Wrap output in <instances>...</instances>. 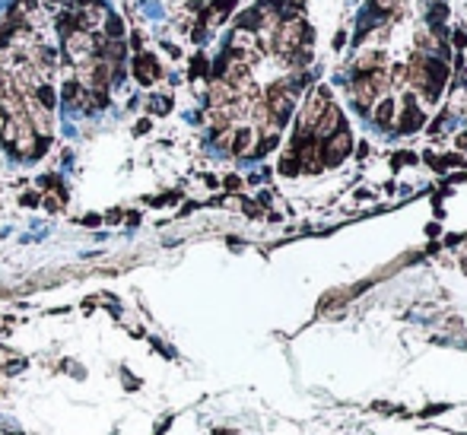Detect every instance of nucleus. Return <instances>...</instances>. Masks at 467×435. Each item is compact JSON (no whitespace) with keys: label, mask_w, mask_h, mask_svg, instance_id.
Here are the masks:
<instances>
[{"label":"nucleus","mask_w":467,"mask_h":435,"mask_svg":"<svg viewBox=\"0 0 467 435\" xmlns=\"http://www.w3.org/2000/svg\"><path fill=\"white\" fill-rule=\"evenodd\" d=\"M77 89H80V83H77V80H70L67 87H64V102H67V105H74V98H77Z\"/></svg>","instance_id":"10"},{"label":"nucleus","mask_w":467,"mask_h":435,"mask_svg":"<svg viewBox=\"0 0 467 435\" xmlns=\"http://www.w3.org/2000/svg\"><path fill=\"white\" fill-rule=\"evenodd\" d=\"M67 51H70V57H74V61L87 64L89 57L99 51V45L87 36V32H74V36H67Z\"/></svg>","instance_id":"1"},{"label":"nucleus","mask_w":467,"mask_h":435,"mask_svg":"<svg viewBox=\"0 0 467 435\" xmlns=\"http://www.w3.org/2000/svg\"><path fill=\"white\" fill-rule=\"evenodd\" d=\"M248 143H252V134H248V130H239V134H235V153H242V150H248Z\"/></svg>","instance_id":"9"},{"label":"nucleus","mask_w":467,"mask_h":435,"mask_svg":"<svg viewBox=\"0 0 467 435\" xmlns=\"http://www.w3.org/2000/svg\"><path fill=\"white\" fill-rule=\"evenodd\" d=\"M337 130H340V111L334 109V105H327L325 118H318V124H315V137H318V140H331Z\"/></svg>","instance_id":"2"},{"label":"nucleus","mask_w":467,"mask_h":435,"mask_svg":"<svg viewBox=\"0 0 467 435\" xmlns=\"http://www.w3.org/2000/svg\"><path fill=\"white\" fill-rule=\"evenodd\" d=\"M38 102H42L45 109H55V89H51V87H42V89H38Z\"/></svg>","instance_id":"8"},{"label":"nucleus","mask_w":467,"mask_h":435,"mask_svg":"<svg viewBox=\"0 0 467 435\" xmlns=\"http://www.w3.org/2000/svg\"><path fill=\"white\" fill-rule=\"evenodd\" d=\"M124 32V23L118 16H111V19H105V36H111V38H118Z\"/></svg>","instance_id":"6"},{"label":"nucleus","mask_w":467,"mask_h":435,"mask_svg":"<svg viewBox=\"0 0 467 435\" xmlns=\"http://www.w3.org/2000/svg\"><path fill=\"white\" fill-rule=\"evenodd\" d=\"M134 77L143 83V87H150V83L160 77V64H156V57L153 55H140L134 61Z\"/></svg>","instance_id":"4"},{"label":"nucleus","mask_w":467,"mask_h":435,"mask_svg":"<svg viewBox=\"0 0 467 435\" xmlns=\"http://www.w3.org/2000/svg\"><path fill=\"white\" fill-rule=\"evenodd\" d=\"M394 4H398V0H375V6H379V10H391Z\"/></svg>","instance_id":"11"},{"label":"nucleus","mask_w":467,"mask_h":435,"mask_svg":"<svg viewBox=\"0 0 467 435\" xmlns=\"http://www.w3.org/2000/svg\"><path fill=\"white\" fill-rule=\"evenodd\" d=\"M6 128V115H4V109H0V130Z\"/></svg>","instance_id":"12"},{"label":"nucleus","mask_w":467,"mask_h":435,"mask_svg":"<svg viewBox=\"0 0 467 435\" xmlns=\"http://www.w3.org/2000/svg\"><path fill=\"white\" fill-rule=\"evenodd\" d=\"M391 115H394V102H388V98H385V102L379 105V115H375V118H379V128L391 121Z\"/></svg>","instance_id":"7"},{"label":"nucleus","mask_w":467,"mask_h":435,"mask_svg":"<svg viewBox=\"0 0 467 435\" xmlns=\"http://www.w3.org/2000/svg\"><path fill=\"white\" fill-rule=\"evenodd\" d=\"M350 130H337V134L327 140V150H325V156H327V162H340L347 153H350Z\"/></svg>","instance_id":"3"},{"label":"nucleus","mask_w":467,"mask_h":435,"mask_svg":"<svg viewBox=\"0 0 467 435\" xmlns=\"http://www.w3.org/2000/svg\"><path fill=\"white\" fill-rule=\"evenodd\" d=\"M271 109H274V118H277V124L286 121L289 111H293V98H289V92L274 89V92H271Z\"/></svg>","instance_id":"5"}]
</instances>
